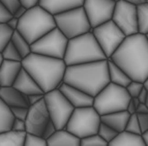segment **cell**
I'll return each mask as SVG.
<instances>
[{
  "label": "cell",
  "mask_w": 148,
  "mask_h": 146,
  "mask_svg": "<svg viewBox=\"0 0 148 146\" xmlns=\"http://www.w3.org/2000/svg\"><path fill=\"white\" fill-rule=\"evenodd\" d=\"M132 79L145 83L148 79V40L146 35L126 36L120 47L110 58Z\"/></svg>",
  "instance_id": "1"
},
{
  "label": "cell",
  "mask_w": 148,
  "mask_h": 146,
  "mask_svg": "<svg viewBox=\"0 0 148 146\" xmlns=\"http://www.w3.org/2000/svg\"><path fill=\"white\" fill-rule=\"evenodd\" d=\"M63 83L95 97L110 84L108 59L67 66Z\"/></svg>",
  "instance_id": "2"
},
{
  "label": "cell",
  "mask_w": 148,
  "mask_h": 146,
  "mask_svg": "<svg viewBox=\"0 0 148 146\" xmlns=\"http://www.w3.org/2000/svg\"><path fill=\"white\" fill-rule=\"evenodd\" d=\"M23 69L35 80L44 93L58 89L63 83L66 64L63 59L31 53L22 60Z\"/></svg>",
  "instance_id": "3"
},
{
  "label": "cell",
  "mask_w": 148,
  "mask_h": 146,
  "mask_svg": "<svg viewBox=\"0 0 148 146\" xmlns=\"http://www.w3.org/2000/svg\"><path fill=\"white\" fill-rule=\"evenodd\" d=\"M107 59L94 35L88 32L69 40L63 60L66 66H72Z\"/></svg>",
  "instance_id": "4"
},
{
  "label": "cell",
  "mask_w": 148,
  "mask_h": 146,
  "mask_svg": "<svg viewBox=\"0 0 148 146\" xmlns=\"http://www.w3.org/2000/svg\"><path fill=\"white\" fill-rule=\"evenodd\" d=\"M56 28L55 18L40 5L27 10L21 19L17 31L26 38L30 45L42 38L51 30Z\"/></svg>",
  "instance_id": "5"
},
{
  "label": "cell",
  "mask_w": 148,
  "mask_h": 146,
  "mask_svg": "<svg viewBox=\"0 0 148 146\" xmlns=\"http://www.w3.org/2000/svg\"><path fill=\"white\" fill-rule=\"evenodd\" d=\"M131 99L132 97L127 93L125 87L110 83L94 97L92 107L101 116H103L115 112L126 111Z\"/></svg>",
  "instance_id": "6"
},
{
  "label": "cell",
  "mask_w": 148,
  "mask_h": 146,
  "mask_svg": "<svg viewBox=\"0 0 148 146\" xmlns=\"http://www.w3.org/2000/svg\"><path fill=\"white\" fill-rule=\"evenodd\" d=\"M101 123V116L93 107L77 108L73 112L65 130L82 139L97 134Z\"/></svg>",
  "instance_id": "7"
},
{
  "label": "cell",
  "mask_w": 148,
  "mask_h": 146,
  "mask_svg": "<svg viewBox=\"0 0 148 146\" xmlns=\"http://www.w3.org/2000/svg\"><path fill=\"white\" fill-rule=\"evenodd\" d=\"M54 18L56 27L69 40L92 31V27L83 6L62 12L54 16Z\"/></svg>",
  "instance_id": "8"
},
{
  "label": "cell",
  "mask_w": 148,
  "mask_h": 146,
  "mask_svg": "<svg viewBox=\"0 0 148 146\" xmlns=\"http://www.w3.org/2000/svg\"><path fill=\"white\" fill-rule=\"evenodd\" d=\"M45 101L51 121L57 130L65 129L75 108L59 89L45 93Z\"/></svg>",
  "instance_id": "9"
},
{
  "label": "cell",
  "mask_w": 148,
  "mask_h": 146,
  "mask_svg": "<svg viewBox=\"0 0 148 146\" xmlns=\"http://www.w3.org/2000/svg\"><path fill=\"white\" fill-rule=\"evenodd\" d=\"M67 44L69 38L56 27L32 44L31 53L57 59H64Z\"/></svg>",
  "instance_id": "10"
},
{
  "label": "cell",
  "mask_w": 148,
  "mask_h": 146,
  "mask_svg": "<svg viewBox=\"0 0 148 146\" xmlns=\"http://www.w3.org/2000/svg\"><path fill=\"white\" fill-rule=\"evenodd\" d=\"M91 32L108 59L116 52L126 37L112 20L93 28Z\"/></svg>",
  "instance_id": "11"
},
{
  "label": "cell",
  "mask_w": 148,
  "mask_h": 146,
  "mask_svg": "<svg viewBox=\"0 0 148 146\" xmlns=\"http://www.w3.org/2000/svg\"><path fill=\"white\" fill-rule=\"evenodd\" d=\"M112 21L117 25V27L124 33L125 36L139 33L137 5L120 0L115 4Z\"/></svg>",
  "instance_id": "12"
},
{
  "label": "cell",
  "mask_w": 148,
  "mask_h": 146,
  "mask_svg": "<svg viewBox=\"0 0 148 146\" xmlns=\"http://www.w3.org/2000/svg\"><path fill=\"white\" fill-rule=\"evenodd\" d=\"M115 4L113 0H85L83 8L92 29L112 20Z\"/></svg>",
  "instance_id": "13"
},
{
  "label": "cell",
  "mask_w": 148,
  "mask_h": 146,
  "mask_svg": "<svg viewBox=\"0 0 148 146\" xmlns=\"http://www.w3.org/2000/svg\"><path fill=\"white\" fill-rule=\"evenodd\" d=\"M51 121L49 112H48L47 106L45 99L40 103L29 107L27 118L25 120L26 122V133L28 135L36 137H42L45 129Z\"/></svg>",
  "instance_id": "14"
},
{
  "label": "cell",
  "mask_w": 148,
  "mask_h": 146,
  "mask_svg": "<svg viewBox=\"0 0 148 146\" xmlns=\"http://www.w3.org/2000/svg\"><path fill=\"white\" fill-rule=\"evenodd\" d=\"M58 89L62 92V94L66 97V99L73 105L75 109L93 106L94 97L87 94L86 92L78 89L76 87H73L69 84L62 83Z\"/></svg>",
  "instance_id": "15"
},
{
  "label": "cell",
  "mask_w": 148,
  "mask_h": 146,
  "mask_svg": "<svg viewBox=\"0 0 148 146\" xmlns=\"http://www.w3.org/2000/svg\"><path fill=\"white\" fill-rule=\"evenodd\" d=\"M84 1L85 0H40V5L51 15L57 16L62 12L81 8L84 4Z\"/></svg>",
  "instance_id": "16"
},
{
  "label": "cell",
  "mask_w": 148,
  "mask_h": 146,
  "mask_svg": "<svg viewBox=\"0 0 148 146\" xmlns=\"http://www.w3.org/2000/svg\"><path fill=\"white\" fill-rule=\"evenodd\" d=\"M22 62L3 60L0 66V87L12 86L22 69Z\"/></svg>",
  "instance_id": "17"
},
{
  "label": "cell",
  "mask_w": 148,
  "mask_h": 146,
  "mask_svg": "<svg viewBox=\"0 0 148 146\" xmlns=\"http://www.w3.org/2000/svg\"><path fill=\"white\" fill-rule=\"evenodd\" d=\"M0 99L10 108H16V107L29 108L27 95L16 89L14 86L0 87Z\"/></svg>",
  "instance_id": "18"
},
{
  "label": "cell",
  "mask_w": 148,
  "mask_h": 146,
  "mask_svg": "<svg viewBox=\"0 0 148 146\" xmlns=\"http://www.w3.org/2000/svg\"><path fill=\"white\" fill-rule=\"evenodd\" d=\"M12 86L27 97L31 95V94L44 93L42 90L40 89V87L38 86V84L35 82V80L23 67Z\"/></svg>",
  "instance_id": "19"
},
{
  "label": "cell",
  "mask_w": 148,
  "mask_h": 146,
  "mask_svg": "<svg viewBox=\"0 0 148 146\" xmlns=\"http://www.w3.org/2000/svg\"><path fill=\"white\" fill-rule=\"evenodd\" d=\"M131 114L127 111H120V112H115V113H110L107 115H103L101 116V122L113 130L117 132V133H123L125 132L126 124H127L128 119H130Z\"/></svg>",
  "instance_id": "20"
},
{
  "label": "cell",
  "mask_w": 148,
  "mask_h": 146,
  "mask_svg": "<svg viewBox=\"0 0 148 146\" xmlns=\"http://www.w3.org/2000/svg\"><path fill=\"white\" fill-rule=\"evenodd\" d=\"M47 144L48 146H80L81 139L65 129L57 130L56 133L47 140Z\"/></svg>",
  "instance_id": "21"
},
{
  "label": "cell",
  "mask_w": 148,
  "mask_h": 146,
  "mask_svg": "<svg viewBox=\"0 0 148 146\" xmlns=\"http://www.w3.org/2000/svg\"><path fill=\"white\" fill-rule=\"evenodd\" d=\"M108 69L110 83H113V84L121 87H126L131 83L132 79L128 77L127 74L110 59H108Z\"/></svg>",
  "instance_id": "22"
},
{
  "label": "cell",
  "mask_w": 148,
  "mask_h": 146,
  "mask_svg": "<svg viewBox=\"0 0 148 146\" xmlns=\"http://www.w3.org/2000/svg\"><path fill=\"white\" fill-rule=\"evenodd\" d=\"M108 146H146L142 136L130 133H120L118 136L108 144Z\"/></svg>",
  "instance_id": "23"
},
{
  "label": "cell",
  "mask_w": 148,
  "mask_h": 146,
  "mask_svg": "<svg viewBox=\"0 0 148 146\" xmlns=\"http://www.w3.org/2000/svg\"><path fill=\"white\" fill-rule=\"evenodd\" d=\"M27 133L8 131L0 134V146H24Z\"/></svg>",
  "instance_id": "24"
},
{
  "label": "cell",
  "mask_w": 148,
  "mask_h": 146,
  "mask_svg": "<svg viewBox=\"0 0 148 146\" xmlns=\"http://www.w3.org/2000/svg\"><path fill=\"white\" fill-rule=\"evenodd\" d=\"M14 119L15 117L12 115V109L0 99V134L12 131Z\"/></svg>",
  "instance_id": "25"
},
{
  "label": "cell",
  "mask_w": 148,
  "mask_h": 146,
  "mask_svg": "<svg viewBox=\"0 0 148 146\" xmlns=\"http://www.w3.org/2000/svg\"><path fill=\"white\" fill-rule=\"evenodd\" d=\"M12 45L16 47V49L18 50V52L20 53L23 59L26 58L28 55L31 54V45L26 40V38H24L20 33L18 32L17 30L12 34Z\"/></svg>",
  "instance_id": "26"
},
{
  "label": "cell",
  "mask_w": 148,
  "mask_h": 146,
  "mask_svg": "<svg viewBox=\"0 0 148 146\" xmlns=\"http://www.w3.org/2000/svg\"><path fill=\"white\" fill-rule=\"evenodd\" d=\"M138 10L139 33L146 35L148 33V2L137 6Z\"/></svg>",
  "instance_id": "27"
},
{
  "label": "cell",
  "mask_w": 148,
  "mask_h": 146,
  "mask_svg": "<svg viewBox=\"0 0 148 146\" xmlns=\"http://www.w3.org/2000/svg\"><path fill=\"white\" fill-rule=\"evenodd\" d=\"M14 30L6 25V23L0 24V53L5 49V47L12 42Z\"/></svg>",
  "instance_id": "28"
},
{
  "label": "cell",
  "mask_w": 148,
  "mask_h": 146,
  "mask_svg": "<svg viewBox=\"0 0 148 146\" xmlns=\"http://www.w3.org/2000/svg\"><path fill=\"white\" fill-rule=\"evenodd\" d=\"M1 54H2L3 59L8 60V61H20V62H22V60H23L22 56L20 55V53L18 52V50L16 49L15 46L12 45V42H10V44L5 47V49L1 52Z\"/></svg>",
  "instance_id": "29"
},
{
  "label": "cell",
  "mask_w": 148,
  "mask_h": 146,
  "mask_svg": "<svg viewBox=\"0 0 148 146\" xmlns=\"http://www.w3.org/2000/svg\"><path fill=\"white\" fill-rule=\"evenodd\" d=\"M118 134L119 133H117L115 130H113L112 127H110V126L107 125V124L103 123V122H101V125H99V132H97V135L101 136L108 144L111 141H113L114 139L118 136Z\"/></svg>",
  "instance_id": "30"
},
{
  "label": "cell",
  "mask_w": 148,
  "mask_h": 146,
  "mask_svg": "<svg viewBox=\"0 0 148 146\" xmlns=\"http://www.w3.org/2000/svg\"><path fill=\"white\" fill-rule=\"evenodd\" d=\"M125 132L133 135L142 136V131H141L140 123H139L137 114H133V115L130 116V119H128L127 124H126V127H125Z\"/></svg>",
  "instance_id": "31"
},
{
  "label": "cell",
  "mask_w": 148,
  "mask_h": 146,
  "mask_svg": "<svg viewBox=\"0 0 148 146\" xmlns=\"http://www.w3.org/2000/svg\"><path fill=\"white\" fill-rule=\"evenodd\" d=\"M80 146H108V143L97 134L81 139Z\"/></svg>",
  "instance_id": "32"
},
{
  "label": "cell",
  "mask_w": 148,
  "mask_h": 146,
  "mask_svg": "<svg viewBox=\"0 0 148 146\" xmlns=\"http://www.w3.org/2000/svg\"><path fill=\"white\" fill-rule=\"evenodd\" d=\"M144 83H141V82H137V81H131V83L125 87L126 91L130 94V97L132 99H136L139 97L140 92L142 91V89L144 88Z\"/></svg>",
  "instance_id": "33"
},
{
  "label": "cell",
  "mask_w": 148,
  "mask_h": 146,
  "mask_svg": "<svg viewBox=\"0 0 148 146\" xmlns=\"http://www.w3.org/2000/svg\"><path fill=\"white\" fill-rule=\"evenodd\" d=\"M24 146H48V144L47 140H45L44 138L27 134Z\"/></svg>",
  "instance_id": "34"
},
{
  "label": "cell",
  "mask_w": 148,
  "mask_h": 146,
  "mask_svg": "<svg viewBox=\"0 0 148 146\" xmlns=\"http://www.w3.org/2000/svg\"><path fill=\"white\" fill-rule=\"evenodd\" d=\"M10 109H12V115H14L15 118L21 119V120H26L29 108H26V107H16V108H10Z\"/></svg>",
  "instance_id": "35"
},
{
  "label": "cell",
  "mask_w": 148,
  "mask_h": 146,
  "mask_svg": "<svg viewBox=\"0 0 148 146\" xmlns=\"http://www.w3.org/2000/svg\"><path fill=\"white\" fill-rule=\"evenodd\" d=\"M0 2H2L3 5H4L5 8H8L12 14H14V12L21 6L19 0H0Z\"/></svg>",
  "instance_id": "36"
},
{
  "label": "cell",
  "mask_w": 148,
  "mask_h": 146,
  "mask_svg": "<svg viewBox=\"0 0 148 146\" xmlns=\"http://www.w3.org/2000/svg\"><path fill=\"white\" fill-rule=\"evenodd\" d=\"M12 131L18 132V133H26V122L25 120H21V119H14L12 125Z\"/></svg>",
  "instance_id": "37"
},
{
  "label": "cell",
  "mask_w": 148,
  "mask_h": 146,
  "mask_svg": "<svg viewBox=\"0 0 148 146\" xmlns=\"http://www.w3.org/2000/svg\"><path fill=\"white\" fill-rule=\"evenodd\" d=\"M10 18H12V14L5 8L2 2H0V24L6 23Z\"/></svg>",
  "instance_id": "38"
},
{
  "label": "cell",
  "mask_w": 148,
  "mask_h": 146,
  "mask_svg": "<svg viewBox=\"0 0 148 146\" xmlns=\"http://www.w3.org/2000/svg\"><path fill=\"white\" fill-rule=\"evenodd\" d=\"M138 116L139 123H140L141 131H142V134L145 133L146 131H148V113L146 114H137Z\"/></svg>",
  "instance_id": "39"
},
{
  "label": "cell",
  "mask_w": 148,
  "mask_h": 146,
  "mask_svg": "<svg viewBox=\"0 0 148 146\" xmlns=\"http://www.w3.org/2000/svg\"><path fill=\"white\" fill-rule=\"evenodd\" d=\"M57 132V129H56V126L53 124L52 121H50V123L47 125V127L45 129L44 131V134H42V138H44L45 140H48L49 138H51V137L53 136V135L55 134Z\"/></svg>",
  "instance_id": "40"
},
{
  "label": "cell",
  "mask_w": 148,
  "mask_h": 146,
  "mask_svg": "<svg viewBox=\"0 0 148 146\" xmlns=\"http://www.w3.org/2000/svg\"><path fill=\"white\" fill-rule=\"evenodd\" d=\"M28 104L30 106H33V105L40 103V101L45 99V93H36V94H31V95H28Z\"/></svg>",
  "instance_id": "41"
},
{
  "label": "cell",
  "mask_w": 148,
  "mask_h": 146,
  "mask_svg": "<svg viewBox=\"0 0 148 146\" xmlns=\"http://www.w3.org/2000/svg\"><path fill=\"white\" fill-rule=\"evenodd\" d=\"M139 104H140V101H139V99H137V97L136 99H132L127 105L126 111L131 114V115H133V114H137V107H138Z\"/></svg>",
  "instance_id": "42"
},
{
  "label": "cell",
  "mask_w": 148,
  "mask_h": 146,
  "mask_svg": "<svg viewBox=\"0 0 148 146\" xmlns=\"http://www.w3.org/2000/svg\"><path fill=\"white\" fill-rule=\"evenodd\" d=\"M40 0H19V2L22 6H24L26 10H30L33 8L37 5H40Z\"/></svg>",
  "instance_id": "43"
},
{
  "label": "cell",
  "mask_w": 148,
  "mask_h": 146,
  "mask_svg": "<svg viewBox=\"0 0 148 146\" xmlns=\"http://www.w3.org/2000/svg\"><path fill=\"white\" fill-rule=\"evenodd\" d=\"M6 25H8V27L12 28L14 31L18 29V26H19V19H16V18H10V20L6 22Z\"/></svg>",
  "instance_id": "44"
},
{
  "label": "cell",
  "mask_w": 148,
  "mask_h": 146,
  "mask_svg": "<svg viewBox=\"0 0 148 146\" xmlns=\"http://www.w3.org/2000/svg\"><path fill=\"white\" fill-rule=\"evenodd\" d=\"M26 12H27V10H26V8H25L24 6H22V5H21L20 8H18V10H16V12H14V14H12V17L16 18V19H21V18H22L23 16H24V14Z\"/></svg>",
  "instance_id": "45"
},
{
  "label": "cell",
  "mask_w": 148,
  "mask_h": 146,
  "mask_svg": "<svg viewBox=\"0 0 148 146\" xmlns=\"http://www.w3.org/2000/svg\"><path fill=\"white\" fill-rule=\"evenodd\" d=\"M147 97H148V90L146 89L145 87H144L137 99H139V101H140V103H146V101H147Z\"/></svg>",
  "instance_id": "46"
},
{
  "label": "cell",
  "mask_w": 148,
  "mask_h": 146,
  "mask_svg": "<svg viewBox=\"0 0 148 146\" xmlns=\"http://www.w3.org/2000/svg\"><path fill=\"white\" fill-rule=\"evenodd\" d=\"M148 113V107L145 103H140L137 107V114H146Z\"/></svg>",
  "instance_id": "47"
},
{
  "label": "cell",
  "mask_w": 148,
  "mask_h": 146,
  "mask_svg": "<svg viewBox=\"0 0 148 146\" xmlns=\"http://www.w3.org/2000/svg\"><path fill=\"white\" fill-rule=\"evenodd\" d=\"M124 1L132 3V4H134V5H137V6H138V5H141V4H143V3L147 2V0H124Z\"/></svg>",
  "instance_id": "48"
},
{
  "label": "cell",
  "mask_w": 148,
  "mask_h": 146,
  "mask_svg": "<svg viewBox=\"0 0 148 146\" xmlns=\"http://www.w3.org/2000/svg\"><path fill=\"white\" fill-rule=\"evenodd\" d=\"M142 138H143L144 142H145V145L148 146V131H146L145 133L142 134Z\"/></svg>",
  "instance_id": "49"
},
{
  "label": "cell",
  "mask_w": 148,
  "mask_h": 146,
  "mask_svg": "<svg viewBox=\"0 0 148 146\" xmlns=\"http://www.w3.org/2000/svg\"><path fill=\"white\" fill-rule=\"evenodd\" d=\"M3 57H2V54L0 53V66H1V64H2V62H3Z\"/></svg>",
  "instance_id": "50"
},
{
  "label": "cell",
  "mask_w": 148,
  "mask_h": 146,
  "mask_svg": "<svg viewBox=\"0 0 148 146\" xmlns=\"http://www.w3.org/2000/svg\"><path fill=\"white\" fill-rule=\"evenodd\" d=\"M144 86H145V88L148 90V79L146 80V81H145V83H144Z\"/></svg>",
  "instance_id": "51"
},
{
  "label": "cell",
  "mask_w": 148,
  "mask_h": 146,
  "mask_svg": "<svg viewBox=\"0 0 148 146\" xmlns=\"http://www.w3.org/2000/svg\"><path fill=\"white\" fill-rule=\"evenodd\" d=\"M113 1H114V2H115V3H117V2H119L120 0H113Z\"/></svg>",
  "instance_id": "52"
},
{
  "label": "cell",
  "mask_w": 148,
  "mask_h": 146,
  "mask_svg": "<svg viewBox=\"0 0 148 146\" xmlns=\"http://www.w3.org/2000/svg\"><path fill=\"white\" fill-rule=\"evenodd\" d=\"M146 105H147V107H148V97H147V101H146V103H145Z\"/></svg>",
  "instance_id": "53"
},
{
  "label": "cell",
  "mask_w": 148,
  "mask_h": 146,
  "mask_svg": "<svg viewBox=\"0 0 148 146\" xmlns=\"http://www.w3.org/2000/svg\"><path fill=\"white\" fill-rule=\"evenodd\" d=\"M146 38H147V40H148V33L146 34Z\"/></svg>",
  "instance_id": "54"
},
{
  "label": "cell",
  "mask_w": 148,
  "mask_h": 146,
  "mask_svg": "<svg viewBox=\"0 0 148 146\" xmlns=\"http://www.w3.org/2000/svg\"><path fill=\"white\" fill-rule=\"evenodd\" d=\"M147 2H148V0H147Z\"/></svg>",
  "instance_id": "55"
}]
</instances>
